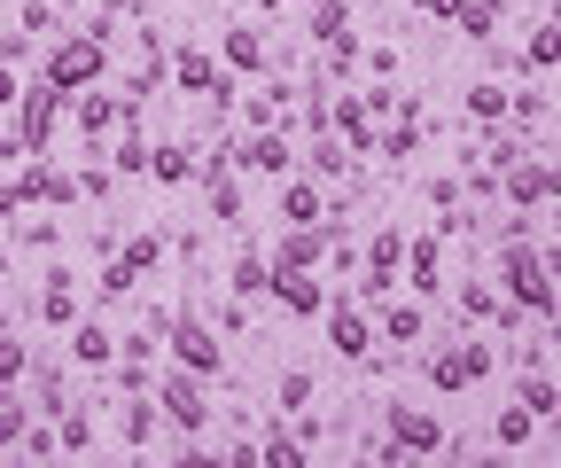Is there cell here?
<instances>
[{
	"mask_svg": "<svg viewBox=\"0 0 561 468\" xmlns=\"http://www.w3.org/2000/svg\"><path fill=\"white\" fill-rule=\"evenodd\" d=\"M500 297L523 312V320H553L561 312V282H553V265H546V250H538V235H523V242H500Z\"/></svg>",
	"mask_w": 561,
	"mask_h": 468,
	"instance_id": "obj_1",
	"label": "cell"
},
{
	"mask_svg": "<svg viewBox=\"0 0 561 468\" xmlns=\"http://www.w3.org/2000/svg\"><path fill=\"white\" fill-rule=\"evenodd\" d=\"M491 367H500V352H491L483 336H468V328H460L453 344H437L430 359H421V375H430V390H437V398H460V390L491 383Z\"/></svg>",
	"mask_w": 561,
	"mask_h": 468,
	"instance_id": "obj_2",
	"label": "cell"
},
{
	"mask_svg": "<svg viewBox=\"0 0 561 468\" xmlns=\"http://www.w3.org/2000/svg\"><path fill=\"white\" fill-rule=\"evenodd\" d=\"M149 390H157V407H164V422L180 430V437H203L210 430V414H219V407H210V375H195V367H164V375H149Z\"/></svg>",
	"mask_w": 561,
	"mask_h": 468,
	"instance_id": "obj_3",
	"label": "cell"
},
{
	"mask_svg": "<svg viewBox=\"0 0 561 468\" xmlns=\"http://www.w3.org/2000/svg\"><path fill=\"white\" fill-rule=\"evenodd\" d=\"M39 71H47L62 94H79V87H102V79H110V39H94V32L79 24V32H62V39L47 47V62H39Z\"/></svg>",
	"mask_w": 561,
	"mask_h": 468,
	"instance_id": "obj_4",
	"label": "cell"
},
{
	"mask_svg": "<svg viewBox=\"0 0 561 468\" xmlns=\"http://www.w3.org/2000/svg\"><path fill=\"white\" fill-rule=\"evenodd\" d=\"M164 71H172V87H180V94H195V102H227V110H234V94H242V79H234V71H227V62L210 55L203 39L172 47V55H164Z\"/></svg>",
	"mask_w": 561,
	"mask_h": 468,
	"instance_id": "obj_5",
	"label": "cell"
},
{
	"mask_svg": "<svg viewBox=\"0 0 561 468\" xmlns=\"http://www.w3.org/2000/svg\"><path fill=\"white\" fill-rule=\"evenodd\" d=\"M164 352H172L180 367L210 375V383L227 375V344H219V328H210L203 312H172V320H164Z\"/></svg>",
	"mask_w": 561,
	"mask_h": 468,
	"instance_id": "obj_6",
	"label": "cell"
},
{
	"mask_svg": "<svg viewBox=\"0 0 561 468\" xmlns=\"http://www.w3.org/2000/svg\"><path fill=\"white\" fill-rule=\"evenodd\" d=\"M62 110H70V94H62V87H55L47 71H39V79H32L24 94H16V110H9V117H16V141H24L32 157H47V141H55Z\"/></svg>",
	"mask_w": 561,
	"mask_h": 468,
	"instance_id": "obj_7",
	"label": "cell"
},
{
	"mask_svg": "<svg viewBox=\"0 0 561 468\" xmlns=\"http://www.w3.org/2000/svg\"><path fill=\"white\" fill-rule=\"evenodd\" d=\"M320 328H328V352H335L343 367H367V359H375V312H367L359 297H328Z\"/></svg>",
	"mask_w": 561,
	"mask_h": 468,
	"instance_id": "obj_8",
	"label": "cell"
},
{
	"mask_svg": "<svg viewBox=\"0 0 561 468\" xmlns=\"http://www.w3.org/2000/svg\"><path fill=\"white\" fill-rule=\"evenodd\" d=\"M553 195H561V164H546V157H515L500 172V204L507 212H546Z\"/></svg>",
	"mask_w": 561,
	"mask_h": 468,
	"instance_id": "obj_9",
	"label": "cell"
},
{
	"mask_svg": "<svg viewBox=\"0 0 561 468\" xmlns=\"http://www.w3.org/2000/svg\"><path fill=\"white\" fill-rule=\"evenodd\" d=\"M382 430L398 437V453L405 460H430V453H445L453 437H445V422L430 414V407H405V398H390V407H382Z\"/></svg>",
	"mask_w": 561,
	"mask_h": 468,
	"instance_id": "obj_10",
	"label": "cell"
},
{
	"mask_svg": "<svg viewBox=\"0 0 561 468\" xmlns=\"http://www.w3.org/2000/svg\"><path fill=\"white\" fill-rule=\"evenodd\" d=\"M265 297H273L280 312H289V320H320L335 289H328V282L312 274V265H273V282H265Z\"/></svg>",
	"mask_w": 561,
	"mask_h": 468,
	"instance_id": "obj_11",
	"label": "cell"
},
{
	"mask_svg": "<svg viewBox=\"0 0 561 468\" xmlns=\"http://www.w3.org/2000/svg\"><path fill=\"white\" fill-rule=\"evenodd\" d=\"M234 172H257V180L297 172V141H289V125H250V141L234 149Z\"/></svg>",
	"mask_w": 561,
	"mask_h": 468,
	"instance_id": "obj_12",
	"label": "cell"
},
{
	"mask_svg": "<svg viewBox=\"0 0 561 468\" xmlns=\"http://www.w3.org/2000/svg\"><path fill=\"white\" fill-rule=\"evenodd\" d=\"M453 312H460V328H507V336H523V328H530V320L500 297V282H460Z\"/></svg>",
	"mask_w": 561,
	"mask_h": 468,
	"instance_id": "obj_13",
	"label": "cell"
},
{
	"mask_svg": "<svg viewBox=\"0 0 561 468\" xmlns=\"http://www.w3.org/2000/svg\"><path fill=\"white\" fill-rule=\"evenodd\" d=\"M219 62H227L234 79H265L280 55H273V32H265V24H227V32H219Z\"/></svg>",
	"mask_w": 561,
	"mask_h": 468,
	"instance_id": "obj_14",
	"label": "cell"
},
{
	"mask_svg": "<svg viewBox=\"0 0 561 468\" xmlns=\"http://www.w3.org/2000/svg\"><path fill=\"white\" fill-rule=\"evenodd\" d=\"M367 312H375V344H398V352H405V344L430 336V305H421V297H398V289H390V297L367 305Z\"/></svg>",
	"mask_w": 561,
	"mask_h": 468,
	"instance_id": "obj_15",
	"label": "cell"
},
{
	"mask_svg": "<svg viewBox=\"0 0 561 468\" xmlns=\"http://www.w3.org/2000/svg\"><path fill=\"white\" fill-rule=\"evenodd\" d=\"M405 289L430 305L437 289H445V235L437 227H421V235H405Z\"/></svg>",
	"mask_w": 561,
	"mask_h": 468,
	"instance_id": "obj_16",
	"label": "cell"
},
{
	"mask_svg": "<svg viewBox=\"0 0 561 468\" xmlns=\"http://www.w3.org/2000/svg\"><path fill=\"white\" fill-rule=\"evenodd\" d=\"M328 250H335V219H312V227H280V242H273V265H312V274H328Z\"/></svg>",
	"mask_w": 561,
	"mask_h": 468,
	"instance_id": "obj_17",
	"label": "cell"
},
{
	"mask_svg": "<svg viewBox=\"0 0 561 468\" xmlns=\"http://www.w3.org/2000/svg\"><path fill=\"white\" fill-rule=\"evenodd\" d=\"M421 141H430V117H421V94H405V110H398V117H382V141H375V157L413 164V157H421Z\"/></svg>",
	"mask_w": 561,
	"mask_h": 468,
	"instance_id": "obj_18",
	"label": "cell"
},
{
	"mask_svg": "<svg viewBox=\"0 0 561 468\" xmlns=\"http://www.w3.org/2000/svg\"><path fill=\"white\" fill-rule=\"evenodd\" d=\"M117 117H125V94H102V87H79V94H70V125L87 133V149H102V141H110Z\"/></svg>",
	"mask_w": 561,
	"mask_h": 468,
	"instance_id": "obj_19",
	"label": "cell"
},
{
	"mask_svg": "<svg viewBox=\"0 0 561 468\" xmlns=\"http://www.w3.org/2000/svg\"><path fill=\"white\" fill-rule=\"evenodd\" d=\"M273 187H280V227H312V219H328V187H320L305 164H297V172H280Z\"/></svg>",
	"mask_w": 561,
	"mask_h": 468,
	"instance_id": "obj_20",
	"label": "cell"
},
{
	"mask_svg": "<svg viewBox=\"0 0 561 468\" xmlns=\"http://www.w3.org/2000/svg\"><path fill=\"white\" fill-rule=\"evenodd\" d=\"M297 164H305L320 187H335V180H351V172H359V157L343 149V133H335V125H320V133H312V141L297 149Z\"/></svg>",
	"mask_w": 561,
	"mask_h": 468,
	"instance_id": "obj_21",
	"label": "cell"
},
{
	"mask_svg": "<svg viewBox=\"0 0 561 468\" xmlns=\"http://www.w3.org/2000/svg\"><path fill=\"white\" fill-rule=\"evenodd\" d=\"M203 172V141H149V180L157 187H195Z\"/></svg>",
	"mask_w": 561,
	"mask_h": 468,
	"instance_id": "obj_22",
	"label": "cell"
},
{
	"mask_svg": "<svg viewBox=\"0 0 561 468\" xmlns=\"http://www.w3.org/2000/svg\"><path fill=\"white\" fill-rule=\"evenodd\" d=\"M70 359L102 375V367H117V336H110L102 320H87V312H79V320H70Z\"/></svg>",
	"mask_w": 561,
	"mask_h": 468,
	"instance_id": "obj_23",
	"label": "cell"
},
{
	"mask_svg": "<svg viewBox=\"0 0 561 468\" xmlns=\"http://www.w3.org/2000/svg\"><path fill=\"white\" fill-rule=\"evenodd\" d=\"M500 24H507V0H460V9H453V32L476 39V47L500 39Z\"/></svg>",
	"mask_w": 561,
	"mask_h": 468,
	"instance_id": "obj_24",
	"label": "cell"
},
{
	"mask_svg": "<svg viewBox=\"0 0 561 468\" xmlns=\"http://www.w3.org/2000/svg\"><path fill=\"white\" fill-rule=\"evenodd\" d=\"M265 282H273V258H265V250H234V265H227V297L257 305V297H265Z\"/></svg>",
	"mask_w": 561,
	"mask_h": 468,
	"instance_id": "obj_25",
	"label": "cell"
},
{
	"mask_svg": "<svg viewBox=\"0 0 561 468\" xmlns=\"http://www.w3.org/2000/svg\"><path fill=\"white\" fill-rule=\"evenodd\" d=\"M553 62H561V16H546L523 47H515V71L523 79H538V71H553Z\"/></svg>",
	"mask_w": 561,
	"mask_h": 468,
	"instance_id": "obj_26",
	"label": "cell"
},
{
	"mask_svg": "<svg viewBox=\"0 0 561 468\" xmlns=\"http://www.w3.org/2000/svg\"><path fill=\"white\" fill-rule=\"evenodd\" d=\"M538 430H546V422H538V414L523 407V398H507V407H500V414H491V445H500V453H515V445H530Z\"/></svg>",
	"mask_w": 561,
	"mask_h": 468,
	"instance_id": "obj_27",
	"label": "cell"
},
{
	"mask_svg": "<svg viewBox=\"0 0 561 468\" xmlns=\"http://www.w3.org/2000/svg\"><path fill=\"white\" fill-rule=\"evenodd\" d=\"M468 125H507V79H468Z\"/></svg>",
	"mask_w": 561,
	"mask_h": 468,
	"instance_id": "obj_28",
	"label": "cell"
},
{
	"mask_svg": "<svg viewBox=\"0 0 561 468\" xmlns=\"http://www.w3.org/2000/svg\"><path fill=\"white\" fill-rule=\"evenodd\" d=\"M305 39L312 47H335V39H351V32H359V24H351V0H320V9H305Z\"/></svg>",
	"mask_w": 561,
	"mask_h": 468,
	"instance_id": "obj_29",
	"label": "cell"
},
{
	"mask_svg": "<svg viewBox=\"0 0 561 468\" xmlns=\"http://www.w3.org/2000/svg\"><path fill=\"white\" fill-rule=\"evenodd\" d=\"M515 398L538 414V422H561V383L546 375V367H530V375H515Z\"/></svg>",
	"mask_w": 561,
	"mask_h": 468,
	"instance_id": "obj_30",
	"label": "cell"
},
{
	"mask_svg": "<svg viewBox=\"0 0 561 468\" xmlns=\"http://www.w3.org/2000/svg\"><path fill=\"white\" fill-rule=\"evenodd\" d=\"M79 312H87V297L70 289V274H47V289H39V320H47V328H70Z\"/></svg>",
	"mask_w": 561,
	"mask_h": 468,
	"instance_id": "obj_31",
	"label": "cell"
},
{
	"mask_svg": "<svg viewBox=\"0 0 561 468\" xmlns=\"http://www.w3.org/2000/svg\"><path fill=\"white\" fill-rule=\"evenodd\" d=\"M117 258L133 265V274H157V265H164V235H157V227H133V235L117 242Z\"/></svg>",
	"mask_w": 561,
	"mask_h": 468,
	"instance_id": "obj_32",
	"label": "cell"
},
{
	"mask_svg": "<svg viewBox=\"0 0 561 468\" xmlns=\"http://www.w3.org/2000/svg\"><path fill=\"white\" fill-rule=\"evenodd\" d=\"M312 390H320V383H312V367H280L273 407H280V414H305V407H312Z\"/></svg>",
	"mask_w": 561,
	"mask_h": 468,
	"instance_id": "obj_33",
	"label": "cell"
},
{
	"mask_svg": "<svg viewBox=\"0 0 561 468\" xmlns=\"http://www.w3.org/2000/svg\"><path fill=\"white\" fill-rule=\"evenodd\" d=\"M133 289H140L133 265H125V258H102V274H94V305H125Z\"/></svg>",
	"mask_w": 561,
	"mask_h": 468,
	"instance_id": "obj_34",
	"label": "cell"
},
{
	"mask_svg": "<svg viewBox=\"0 0 561 468\" xmlns=\"http://www.w3.org/2000/svg\"><path fill=\"white\" fill-rule=\"evenodd\" d=\"M546 117H553V102H546L538 87H507V125L530 133V125H546Z\"/></svg>",
	"mask_w": 561,
	"mask_h": 468,
	"instance_id": "obj_35",
	"label": "cell"
},
{
	"mask_svg": "<svg viewBox=\"0 0 561 468\" xmlns=\"http://www.w3.org/2000/svg\"><path fill=\"white\" fill-rule=\"evenodd\" d=\"M257 460H265V468H305V437H297V430H280V422H273V437L257 445Z\"/></svg>",
	"mask_w": 561,
	"mask_h": 468,
	"instance_id": "obj_36",
	"label": "cell"
},
{
	"mask_svg": "<svg viewBox=\"0 0 561 468\" xmlns=\"http://www.w3.org/2000/svg\"><path fill=\"white\" fill-rule=\"evenodd\" d=\"M24 375H32V344L0 328V390H9V383H24Z\"/></svg>",
	"mask_w": 561,
	"mask_h": 468,
	"instance_id": "obj_37",
	"label": "cell"
},
{
	"mask_svg": "<svg viewBox=\"0 0 561 468\" xmlns=\"http://www.w3.org/2000/svg\"><path fill=\"white\" fill-rule=\"evenodd\" d=\"M421 195H430V212H460V204H468V187H460V172H437V180L421 187Z\"/></svg>",
	"mask_w": 561,
	"mask_h": 468,
	"instance_id": "obj_38",
	"label": "cell"
},
{
	"mask_svg": "<svg viewBox=\"0 0 561 468\" xmlns=\"http://www.w3.org/2000/svg\"><path fill=\"white\" fill-rule=\"evenodd\" d=\"M16 242H24V250H55L62 227H55V219H16Z\"/></svg>",
	"mask_w": 561,
	"mask_h": 468,
	"instance_id": "obj_39",
	"label": "cell"
},
{
	"mask_svg": "<svg viewBox=\"0 0 561 468\" xmlns=\"http://www.w3.org/2000/svg\"><path fill=\"white\" fill-rule=\"evenodd\" d=\"M16 32H32V39H39V32H55V0H24V16H16Z\"/></svg>",
	"mask_w": 561,
	"mask_h": 468,
	"instance_id": "obj_40",
	"label": "cell"
},
{
	"mask_svg": "<svg viewBox=\"0 0 561 468\" xmlns=\"http://www.w3.org/2000/svg\"><path fill=\"white\" fill-rule=\"evenodd\" d=\"M24 204H32V187H24V172H16V180H0V219H24Z\"/></svg>",
	"mask_w": 561,
	"mask_h": 468,
	"instance_id": "obj_41",
	"label": "cell"
},
{
	"mask_svg": "<svg viewBox=\"0 0 561 468\" xmlns=\"http://www.w3.org/2000/svg\"><path fill=\"white\" fill-rule=\"evenodd\" d=\"M405 9H413V16H437V24H453V9H460V0H405Z\"/></svg>",
	"mask_w": 561,
	"mask_h": 468,
	"instance_id": "obj_42",
	"label": "cell"
},
{
	"mask_svg": "<svg viewBox=\"0 0 561 468\" xmlns=\"http://www.w3.org/2000/svg\"><path fill=\"white\" fill-rule=\"evenodd\" d=\"M16 94H24V79H16V62H0V110H16Z\"/></svg>",
	"mask_w": 561,
	"mask_h": 468,
	"instance_id": "obj_43",
	"label": "cell"
},
{
	"mask_svg": "<svg viewBox=\"0 0 561 468\" xmlns=\"http://www.w3.org/2000/svg\"><path fill=\"white\" fill-rule=\"evenodd\" d=\"M507 359H515V375H530V367H546V344H515Z\"/></svg>",
	"mask_w": 561,
	"mask_h": 468,
	"instance_id": "obj_44",
	"label": "cell"
},
{
	"mask_svg": "<svg viewBox=\"0 0 561 468\" xmlns=\"http://www.w3.org/2000/svg\"><path fill=\"white\" fill-rule=\"evenodd\" d=\"M250 9H257V24H265V16H280V9H289V0H250Z\"/></svg>",
	"mask_w": 561,
	"mask_h": 468,
	"instance_id": "obj_45",
	"label": "cell"
},
{
	"mask_svg": "<svg viewBox=\"0 0 561 468\" xmlns=\"http://www.w3.org/2000/svg\"><path fill=\"white\" fill-rule=\"evenodd\" d=\"M289 9H320V0H289Z\"/></svg>",
	"mask_w": 561,
	"mask_h": 468,
	"instance_id": "obj_46",
	"label": "cell"
},
{
	"mask_svg": "<svg viewBox=\"0 0 561 468\" xmlns=\"http://www.w3.org/2000/svg\"><path fill=\"white\" fill-rule=\"evenodd\" d=\"M553 453H561V437H553Z\"/></svg>",
	"mask_w": 561,
	"mask_h": 468,
	"instance_id": "obj_47",
	"label": "cell"
},
{
	"mask_svg": "<svg viewBox=\"0 0 561 468\" xmlns=\"http://www.w3.org/2000/svg\"><path fill=\"white\" fill-rule=\"evenodd\" d=\"M0 265H9V258H0Z\"/></svg>",
	"mask_w": 561,
	"mask_h": 468,
	"instance_id": "obj_48",
	"label": "cell"
},
{
	"mask_svg": "<svg viewBox=\"0 0 561 468\" xmlns=\"http://www.w3.org/2000/svg\"><path fill=\"white\" fill-rule=\"evenodd\" d=\"M553 71H561V62H553Z\"/></svg>",
	"mask_w": 561,
	"mask_h": 468,
	"instance_id": "obj_49",
	"label": "cell"
}]
</instances>
